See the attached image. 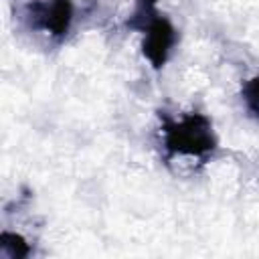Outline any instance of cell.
<instances>
[{
  "instance_id": "7a4b0ae2",
  "label": "cell",
  "mask_w": 259,
  "mask_h": 259,
  "mask_svg": "<svg viewBox=\"0 0 259 259\" xmlns=\"http://www.w3.org/2000/svg\"><path fill=\"white\" fill-rule=\"evenodd\" d=\"M158 0H138L134 12L125 20V26L144 34L142 55L154 69H162L170 57L172 47L178 40V32L172 22L156 10Z\"/></svg>"
},
{
  "instance_id": "277c9868",
  "label": "cell",
  "mask_w": 259,
  "mask_h": 259,
  "mask_svg": "<svg viewBox=\"0 0 259 259\" xmlns=\"http://www.w3.org/2000/svg\"><path fill=\"white\" fill-rule=\"evenodd\" d=\"M0 249H2V255L10 259H22V257H28L30 253V245L20 235L8 233V231L0 235Z\"/></svg>"
},
{
  "instance_id": "3957f363",
  "label": "cell",
  "mask_w": 259,
  "mask_h": 259,
  "mask_svg": "<svg viewBox=\"0 0 259 259\" xmlns=\"http://www.w3.org/2000/svg\"><path fill=\"white\" fill-rule=\"evenodd\" d=\"M26 18L32 28L49 32L53 38H65L73 22L71 0H34L26 6Z\"/></svg>"
},
{
  "instance_id": "6da1fadb",
  "label": "cell",
  "mask_w": 259,
  "mask_h": 259,
  "mask_svg": "<svg viewBox=\"0 0 259 259\" xmlns=\"http://www.w3.org/2000/svg\"><path fill=\"white\" fill-rule=\"evenodd\" d=\"M162 144H164L168 158L190 156V158H200V160L208 158L219 146L210 119L198 111L186 113L180 119L164 117Z\"/></svg>"
},
{
  "instance_id": "5b68a950",
  "label": "cell",
  "mask_w": 259,
  "mask_h": 259,
  "mask_svg": "<svg viewBox=\"0 0 259 259\" xmlns=\"http://www.w3.org/2000/svg\"><path fill=\"white\" fill-rule=\"evenodd\" d=\"M241 97H243L245 107L249 109V113L259 119V75L257 77H251L249 81L243 83Z\"/></svg>"
}]
</instances>
